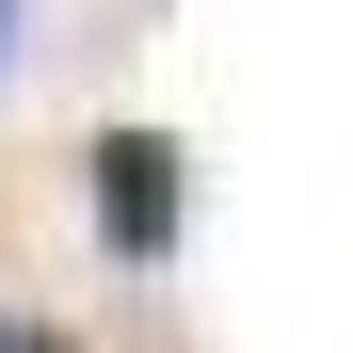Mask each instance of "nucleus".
<instances>
[{"label":"nucleus","mask_w":353,"mask_h":353,"mask_svg":"<svg viewBox=\"0 0 353 353\" xmlns=\"http://www.w3.org/2000/svg\"><path fill=\"white\" fill-rule=\"evenodd\" d=\"M176 209H193L176 145L161 129H97V241L112 257H176Z\"/></svg>","instance_id":"1"},{"label":"nucleus","mask_w":353,"mask_h":353,"mask_svg":"<svg viewBox=\"0 0 353 353\" xmlns=\"http://www.w3.org/2000/svg\"><path fill=\"white\" fill-rule=\"evenodd\" d=\"M0 48H17V0H0Z\"/></svg>","instance_id":"3"},{"label":"nucleus","mask_w":353,"mask_h":353,"mask_svg":"<svg viewBox=\"0 0 353 353\" xmlns=\"http://www.w3.org/2000/svg\"><path fill=\"white\" fill-rule=\"evenodd\" d=\"M0 353H65V337H17V321H0Z\"/></svg>","instance_id":"2"}]
</instances>
